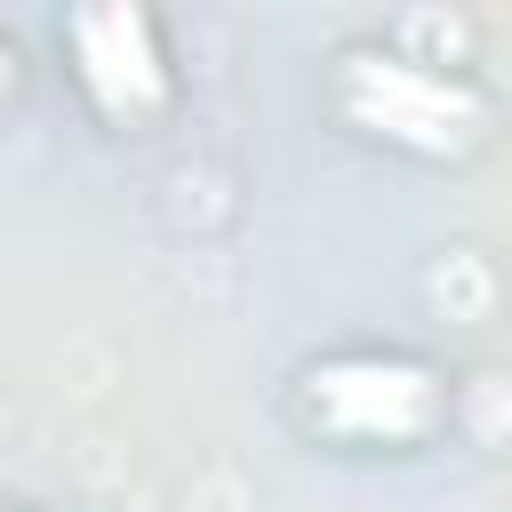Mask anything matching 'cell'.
<instances>
[{
  "label": "cell",
  "instance_id": "obj_5",
  "mask_svg": "<svg viewBox=\"0 0 512 512\" xmlns=\"http://www.w3.org/2000/svg\"><path fill=\"white\" fill-rule=\"evenodd\" d=\"M0 512H32V504H8V496H0Z\"/></svg>",
  "mask_w": 512,
  "mask_h": 512
},
{
  "label": "cell",
  "instance_id": "obj_2",
  "mask_svg": "<svg viewBox=\"0 0 512 512\" xmlns=\"http://www.w3.org/2000/svg\"><path fill=\"white\" fill-rule=\"evenodd\" d=\"M288 424L336 456H416L456 424V384L408 344H336L296 360Z\"/></svg>",
  "mask_w": 512,
  "mask_h": 512
},
{
  "label": "cell",
  "instance_id": "obj_1",
  "mask_svg": "<svg viewBox=\"0 0 512 512\" xmlns=\"http://www.w3.org/2000/svg\"><path fill=\"white\" fill-rule=\"evenodd\" d=\"M328 120L408 168H472L496 144V96L464 64H432L400 40H344L320 80Z\"/></svg>",
  "mask_w": 512,
  "mask_h": 512
},
{
  "label": "cell",
  "instance_id": "obj_3",
  "mask_svg": "<svg viewBox=\"0 0 512 512\" xmlns=\"http://www.w3.org/2000/svg\"><path fill=\"white\" fill-rule=\"evenodd\" d=\"M56 56L64 80L80 96V112L104 136H160L184 112V64L176 40L160 24V8L144 0H80L56 16Z\"/></svg>",
  "mask_w": 512,
  "mask_h": 512
},
{
  "label": "cell",
  "instance_id": "obj_4",
  "mask_svg": "<svg viewBox=\"0 0 512 512\" xmlns=\"http://www.w3.org/2000/svg\"><path fill=\"white\" fill-rule=\"evenodd\" d=\"M24 80H32V64H24V48H16V32L0 24V112H16V96H24Z\"/></svg>",
  "mask_w": 512,
  "mask_h": 512
}]
</instances>
